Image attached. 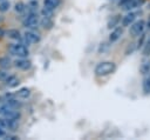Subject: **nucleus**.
I'll return each instance as SVG.
<instances>
[{
  "label": "nucleus",
  "instance_id": "1",
  "mask_svg": "<svg viewBox=\"0 0 150 140\" xmlns=\"http://www.w3.org/2000/svg\"><path fill=\"white\" fill-rule=\"evenodd\" d=\"M116 71V64L112 61H102L95 66L94 73L96 76H107Z\"/></svg>",
  "mask_w": 150,
  "mask_h": 140
},
{
  "label": "nucleus",
  "instance_id": "2",
  "mask_svg": "<svg viewBox=\"0 0 150 140\" xmlns=\"http://www.w3.org/2000/svg\"><path fill=\"white\" fill-rule=\"evenodd\" d=\"M11 54L18 56V58H27L29 54V49L23 44H12L8 48Z\"/></svg>",
  "mask_w": 150,
  "mask_h": 140
},
{
  "label": "nucleus",
  "instance_id": "3",
  "mask_svg": "<svg viewBox=\"0 0 150 140\" xmlns=\"http://www.w3.org/2000/svg\"><path fill=\"white\" fill-rule=\"evenodd\" d=\"M40 22V18L36 12H29L27 13V15L25 16V19L22 20V25L23 27L28 28V29H32V28H35Z\"/></svg>",
  "mask_w": 150,
  "mask_h": 140
},
{
  "label": "nucleus",
  "instance_id": "4",
  "mask_svg": "<svg viewBox=\"0 0 150 140\" xmlns=\"http://www.w3.org/2000/svg\"><path fill=\"white\" fill-rule=\"evenodd\" d=\"M143 4H144V0H120L118 1V5L127 12L141 7Z\"/></svg>",
  "mask_w": 150,
  "mask_h": 140
},
{
  "label": "nucleus",
  "instance_id": "5",
  "mask_svg": "<svg viewBox=\"0 0 150 140\" xmlns=\"http://www.w3.org/2000/svg\"><path fill=\"white\" fill-rule=\"evenodd\" d=\"M145 29V21L144 20H138V21H134L130 26H129V33L132 36H138L139 34H142Z\"/></svg>",
  "mask_w": 150,
  "mask_h": 140
},
{
  "label": "nucleus",
  "instance_id": "6",
  "mask_svg": "<svg viewBox=\"0 0 150 140\" xmlns=\"http://www.w3.org/2000/svg\"><path fill=\"white\" fill-rule=\"evenodd\" d=\"M23 39L29 45V44H38L41 40V36H40L39 32H36V31H34V28H32V29H28V31L25 32Z\"/></svg>",
  "mask_w": 150,
  "mask_h": 140
},
{
  "label": "nucleus",
  "instance_id": "7",
  "mask_svg": "<svg viewBox=\"0 0 150 140\" xmlns=\"http://www.w3.org/2000/svg\"><path fill=\"white\" fill-rule=\"evenodd\" d=\"M123 28L124 27H122V26H116L115 28H112V31L109 34V42L110 44L116 42L123 35Z\"/></svg>",
  "mask_w": 150,
  "mask_h": 140
},
{
  "label": "nucleus",
  "instance_id": "8",
  "mask_svg": "<svg viewBox=\"0 0 150 140\" xmlns=\"http://www.w3.org/2000/svg\"><path fill=\"white\" fill-rule=\"evenodd\" d=\"M13 64H14V66H15L16 68L22 69V71H27V69H29L30 66H32V62H30L28 59H26V58H18Z\"/></svg>",
  "mask_w": 150,
  "mask_h": 140
},
{
  "label": "nucleus",
  "instance_id": "9",
  "mask_svg": "<svg viewBox=\"0 0 150 140\" xmlns=\"http://www.w3.org/2000/svg\"><path fill=\"white\" fill-rule=\"evenodd\" d=\"M135 19H136V13H134V12H128L124 16H122V19H121V25H122V27H129L134 21H135Z\"/></svg>",
  "mask_w": 150,
  "mask_h": 140
},
{
  "label": "nucleus",
  "instance_id": "10",
  "mask_svg": "<svg viewBox=\"0 0 150 140\" xmlns=\"http://www.w3.org/2000/svg\"><path fill=\"white\" fill-rule=\"evenodd\" d=\"M120 22H121V15H120V14L114 15V16H111V19H109V21H108V24H107V27H108L109 29H112V28H115L116 26H118Z\"/></svg>",
  "mask_w": 150,
  "mask_h": 140
},
{
  "label": "nucleus",
  "instance_id": "11",
  "mask_svg": "<svg viewBox=\"0 0 150 140\" xmlns=\"http://www.w3.org/2000/svg\"><path fill=\"white\" fill-rule=\"evenodd\" d=\"M5 34L9 38V39H13V40H21V33L18 31V29H14V28H12V29H8V31H6L5 32Z\"/></svg>",
  "mask_w": 150,
  "mask_h": 140
},
{
  "label": "nucleus",
  "instance_id": "12",
  "mask_svg": "<svg viewBox=\"0 0 150 140\" xmlns=\"http://www.w3.org/2000/svg\"><path fill=\"white\" fill-rule=\"evenodd\" d=\"M15 95H16L18 98H20V99H27V98L30 95V89L27 88V87H22V88L18 89V91L15 92Z\"/></svg>",
  "mask_w": 150,
  "mask_h": 140
},
{
  "label": "nucleus",
  "instance_id": "13",
  "mask_svg": "<svg viewBox=\"0 0 150 140\" xmlns=\"http://www.w3.org/2000/svg\"><path fill=\"white\" fill-rule=\"evenodd\" d=\"M142 89L144 94H150V73L144 76L143 82H142Z\"/></svg>",
  "mask_w": 150,
  "mask_h": 140
},
{
  "label": "nucleus",
  "instance_id": "14",
  "mask_svg": "<svg viewBox=\"0 0 150 140\" xmlns=\"http://www.w3.org/2000/svg\"><path fill=\"white\" fill-rule=\"evenodd\" d=\"M45 29H50L53 26H54V22L52 20V18H46V16H42V19L40 20L39 22Z\"/></svg>",
  "mask_w": 150,
  "mask_h": 140
},
{
  "label": "nucleus",
  "instance_id": "15",
  "mask_svg": "<svg viewBox=\"0 0 150 140\" xmlns=\"http://www.w3.org/2000/svg\"><path fill=\"white\" fill-rule=\"evenodd\" d=\"M139 72H141V74H143V75H146V74L150 73V60H149V59L144 60V61L141 64V66H139Z\"/></svg>",
  "mask_w": 150,
  "mask_h": 140
},
{
  "label": "nucleus",
  "instance_id": "16",
  "mask_svg": "<svg viewBox=\"0 0 150 140\" xmlns=\"http://www.w3.org/2000/svg\"><path fill=\"white\" fill-rule=\"evenodd\" d=\"M8 87H16L19 85V79L15 76V75H8V78L4 81Z\"/></svg>",
  "mask_w": 150,
  "mask_h": 140
},
{
  "label": "nucleus",
  "instance_id": "17",
  "mask_svg": "<svg viewBox=\"0 0 150 140\" xmlns=\"http://www.w3.org/2000/svg\"><path fill=\"white\" fill-rule=\"evenodd\" d=\"M61 4V0H43L45 7H48L50 9H55Z\"/></svg>",
  "mask_w": 150,
  "mask_h": 140
},
{
  "label": "nucleus",
  "instance_id": "18",
  "mask_svg": "<svg viewBox=\"0 0 150 140\" xmlns=\"http://www.w3.org/2000/svg\"><path fill=\"white\" fill-rule=\"evenodd\" d=\"M12 60L8 58V56H1L0 58V67L4 68V69H7L12 66Z\"/></svg>",
  "mask_w": 150,
  "mask_h": 140
},
{
  "label": "nucleus",
  "instance_id": "19",
  "mask_svg": "<svg viewBox=\"0 0 150 140\" xmlns=\"http://www.w3.org/2000/svg\"><path fill=\"white\" fill-rule=\"evenodd\" d=\"M142 47H143V48H142L143 55H144V56H149V55H150V39H146L145 42H144V45H143Z\"/></svg>",
  "mask_w": 150,
  "mask_h": 140
},
{
  "label": "nucleus",
  "instance_id": "20",
  "mask_svg": "<svg viewBox=\"0 0 150 140\" xmlns=\"http://www.w3.org/2000/svg\"><path fill=\"white\" fill-rule=\"evenodd\" d=\"M9 8H11V2L9 1H7V0H1L0 1V12L1 13L7 12Z\"/></svg>",
  "mask_w": 150,
  "mask_h": 140
},
{
  "label": "nucleus",
  "instance_id": "21",
  "mask_svg": "<svg viewBox=\"0 0 150 140\" xmlns=\"http://www.w3.org/2000/svg\"><path fill=\"white\" fill-rule=\"evenodd\" d=\"M14 11H15L16 13H23V12L26 11V5H25L22 1L16 2V4L14 5Z\"/></svg>",
  "mask_w": 150,
  "mask_h": 140
},
{
  "label": "nucleus",
  "instance_id": "22",
  "mask_svg": "<svg viewBox=\"0 0 150 140\" xmlns=\"http://www.w3.org/2000/svg\"><path fill=\"white\" fill-rule=\"evenodd\" d=\"M138 36H139V38H138L137 44H136V49H139V48L144 45V42H145V40H146V35H145V33H144V32H143L142 34H139Z\"/></svg>",
  "mask_w": 150,
  "mask_h": 140
},
{
  "label": "nucleus",
  "instance_id": "23",
  "mask_svg": "<svg viewBox=\"0 0 150 140\" xmlns=\"http://www.w3.org/2000/svg\"><path fill=\"white\" fill-rule=\"evenodd\" d=\"M53 13H54V9H50L48 7H45L41 9V15L42 16H46V18H52L53 16Z\"/></svg>",
  "mask_w": 150,
  "mask_h": 140
},
{
  "label": "nucleus",
  "instance_id": "24",
  "mask_svg": "<svg viewBox=\"0 0 150 140\" xmlns=\"http://www.w3.org/2000/svg\"><path fill=\"white\" fill-rule=\"evenodd\" d=\"M8 75H9V73L6 69H4V68L0 69V81H5L8 78Z\"/></svg>",
  "mask_w": 150,
  "mask_h": 140
},
{
  "label": "nucleus",
  "instance_id": "25",
  "mask_svg": "<svg viewBox=\"0 0 150 140\" xmlns=\"http://www.w3.org/2000/svg\"><path fill=\"white\" fill-rule=\"evenodd\" d=\"M135 49H136V46H135V44H129V46L127 47L125 54H127V55H129V54H131V53H132Z\"/></svg>",
  "mask_w": 150,
  "mask_h": 140
},
{
  "label": "nucleus",
  "instance_id": "26",
  "mask_svg": "<svg viewBox=\"0 0 150 140\" xmlns=\"http://www.w3.org/2000/svg\"><path fill=\"white\" fill-rule=\"evenodd\" d=\"M108 47H109V45H108V44H105V42L101 44V46L98 47V53H103L104 51H107V49H108Z\"/></svg>",
  "mask_w": 150,
  "mask_h": 140
},
{
  "label": "nucleus",
  "instance_id": "27",
  "mask_svg": "<svg viewBox=\"0 0 150 140\" xmlns=\"http://www.w3.org/2000/svg\"><path fill=\"white\" fill-rule=\"evenodd\" d=\"M5 135H6V133H5L4 128H1V127H0V138H4Z\"/></svg>",
  "mask_w": 150,
  "mask_h": 140
},
{
  "label": "nucleus",
  "instance_id": "28",
  "mask_svg": "<svg viewBox=\"0 0 150 140\" xmlns=\"http://www.w3.org/2000/svg\"><path fill=\"white\" fill-rule=\"evenodd\" d=\"M145 27H146L148 29H150V16H149V19H148V21H146V24H145Z\"/></svg>",
  "mask_w": 150,
  "mask_h": 140
},
{
  "label": "nucleus",
  "instance_id": "29",
  "mask_svg": "<svg viewBox=\"0 0 150 140\" xmlns=\"http://www.w3.org/2000/svg\"><path fill=\"white\" fill-rule=\"evenodd\" d=\"M5 35V31L2 28H0V36H4Z\"/></svg>",
  "mask_w": 150,
  "mask_h": 140
},
{
  "label": "nucleus",
  "instance_id": "30",
  "mask_svg": "<svg viewBox=\"0 0 150 140\" xmlns=\"http://www.w3.org/2000/svg\"><path fill=\"white\" fill-rule=\"evenodd\" d=\"M0 114H1V106H0Z\"/></svg>",
  "mask_w": 150,
  "mask_h": 140
},
{
  "label": "nucleus",
  "instance_id": "31",
  "mask_svg": "<svg viewBox=\"0 0 150 140\" xmlns=\"http://www.w3.org/2000/svg\"><path fill=\"white\" fill-rule=\"evenodd\" d=\"M0 1H1V0H0Z\"/></svg>",
  "mask_w": 150,
  "mask_h": 140
}]
</instances>
